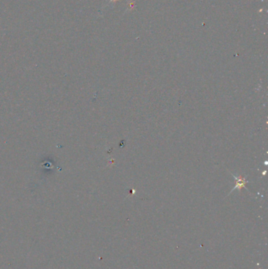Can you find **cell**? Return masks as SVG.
Instances as JSON below:
<instances>
[{"label":"cell","mask_w":268,"mask_h":269,"mask_svg":"<svg viewBox=\"0 0 268 269\" xmlns=\"http://www.w3.org/2000/svg\"><path fill=\"white\" fill-rule=\"evenodd\" d=\"M233 177H234L236 179V187L233 188V190L237 189V188H238V189H241V188L242 187H244L245 183H247V181L245 180L244 178H243V177H236L234 176H233Z\"/></svg>","instance_id":"cell-1"}]
</instances>
